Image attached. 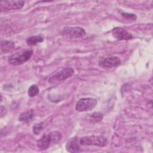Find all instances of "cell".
Returning <instances> with one entry per match:
<instances>
[{
	"label": "cell",
	"instance_id": "6da1fadb",
	"mask_svg": "<svg viewBox=\"0 0 153 153\" xmlns=\"http://www.w3.org/2000/svg\"><path fill=\"white\" fill-rule=\"evenodd\" d=\"M32 50H25L16 52L8 58V63L13 66H17L27 62L32 56Z\"/></svg>",
	"mask_w": 153,
	"mask_h": 153
},
{
	"label": "cell",
	"instance_id": "2e32d148",
	"mask_svg": "<svg viewBox=\"0 0 153 153\" xmlns=\"http://www.w3.org/2000/svg\"><path fill=\"white\" fill-rule=\"evenodd\" d=\"M39 93V89L37 85L32 84L31 85L27 90V94L29 97H33L36 96Z\"/></svg>",
	"mask_w": 153,
	"mask_h": 153
},
{
	"label": "cell",
	"instance_id": "277c9868",
	"mask_svg": "<svg viewBox=\"0 0 153 153\" xmlns=\"http://www.w3.org/2000/svg\"><path fill=\"white\" fill-rule=\"evenodd\" d=\"M97 101L93 97H85L79 99L75 105V109L78 112H85L93 109L97 105Z\"/></svg>",
	"mask_w": 153,
	"mask_h": 153
},
{
	"label": "cell",
	"instance_id": "ba28073f",
	"mask_svg": "<svg viewBox=\"0 0 153 153\" xmlns=\"http://www.w3.org/2000/svg\"><path fill=\"white\" fill-rule=\"evenodd\" d=\"M121 63L120 59L117 56H109L102 59L99 61V65L104 68H111L118 66Z\"/></svg>",
	"mask_w": 153,
	"mask_h": 153
},
{
	"label": "cell",
	"instance_id": "3957f363",
	"mask_svg": "<svg viewBox=\"0 0 153 153\" xmlns=\"http://www.w3.org/2000/svg\"><path fill=\"white\" fill-rule=\"evenodd\" d=\"M79 143L82 146H95L103 147L107 143V139L103 136L91 135L82 137L79 139Z\"/></svg>",
	"mask_w": 153,
	"mask_h": 153
},
{
	"label": "cell",
	"instance_id": "52a82bcc",
	"mask_svg": "<svg viewBox=\"0 0 153 153\" xmlns=\"http://www.w3.org/2000/svg\"><path fill=\"white\" fill-rule=\"evenodd\" d=\"M113 36L118 40H130L133 37V35L125 29L121 27H116L112 30Z\"/></svg>",
	"mask_w": 153,
	"mask_h": 153
},
{
	"label": "cell",
	"instance_id": "5b68a950",
	"mask_svg": "<svg viewBox=\"0 0 153 153\" xmlns=\"http://www.w3.org/2000/svg\"><path fill=\"white\" fill-rule=\"evenodd\" d=\"M62 33L64 36L69 38H78L84 36L86 35V32L83 27L79 26H66L63 27Z\"/></svg>",
	"mask_w": 153,
	"mask_h": 153
},
{
	"label": "cell",
	"instance_id": "e0dca14e",
	"mask_svg": "<svg viewBox=\"0 0 153 153\" xmlns=\"http://www.w3.org/2000/svg\"><path fill=\"white\" fill-rule=\"evenodd\" d=\"M44 127V123L41 122L39 123L35 124L32 127L33 133L35 134H39L42 130Z\"/></svg>",
	"mask_w": 153,
	"mask_h": 153
},
{
	"label": "cell",
	"instance_id": "9a60e30c",
	"mask_svg": "<svg viewBox=\"0 0 153 153\" xmlns=\"http://www.w3.org/2000/svg\"><path fill=\"white\" fill-rule=\"evenodd\" d=\"M49 134H50L52 144L57 143L58 142H60V140H61V139L62 137V134L58 131H51L49 133Z\"/></svg>",
	"mask_w": 153,
	"mask_h": 153
},
{
	"label": "cell",
	"instance_id": "d6986e66",
	"mask_svg": "<svg viewBox=\"0 0 153 153\" xmlns=\"http://www.w3.org/2000/svg\"><path fill=\"white\" fill-rule=\"evenodd\" d=\"M7 114V111L5 108L4 106H1V117L2 118L5 115Z\"/></svg>",
	"mask_w": 153,
	"mask_h": 153
},
{
	"label": "cell",
	"instance_id": "4fadbf2b",
	"mask_svg": "<svg viewBox=\"0 0 153 153\" xmlns=\"http://www.w3.org/2000/svg\"><path fill=\"white\" fill-rule=\"evenodd\" d=\"M103 118V115L100 112H95L90 114H87L85 117L87 121L91 123H96L101 121Z\"/></svg>",
	"mask_w": 153,
	"mask_h": 153
},
{
	"label": "cell",
	"instance_id": "7a4b0ae2",
	"mask_svg": "<svg viewBox=\"0 0 153 153\" xmlns=\"http://www.w3.org/2000/svg\"><path fill=\"white\" fill-rule=\"evenodd\" d=\"M74 72V69L72 67H65L50 76L48 81V83L51 85H57L72 76Z\"/></svg>",
	"mask_w": 153,
	"mask_h": 153
},
{
	"label": "cell",
	"instance_id": "8992f818",
	"mask_svg": "<svg viewBox=\"0 0 153 153\" xmlns=\"http://www.w3.org/2000/svg\"><path fill=\"white\" fill-rule=\"evenodd\" d=\"M25 4L24 1H2L0 2L1 11L21 9Z\"/></svg>",
	"mask_w": 153,
	"mask_h": 153
},
{
	"label": "cell",
	"instance_id": "9c48e42d",
	"mask_svg": "<svg viewBox=\"0 0 153 153\" xmlns=\"http://www.w3.org/2000/svg\"><path fill=\"white\" fill-rule=\"evenodd\" d=\"M79 139L75 136L71 138L66 144V149L69 152H78L80 151Z\"/></svg>",
	"mask_w": 153,
	"mask_h": 153
},
{
	"label": "cell",
	"instance_id": "8fae6325",
	"mask_svg": "<svg viewBox=\"0 0 153 153\" xmlns=\"http://www.w3.org/2000/svg\"><path fill=\"white\" fill-rule=\"evenodd\" d=\"M34 118L35 112L33 109H30L22 113L19 117V121L25 123H29L31 122Z\"/></svg>",
	"mask_w": 153,
	"mask_h": 153
},
{
	"label": "cell",
	"instance_id": "ac0fdd59",
	"mask_svg": "<svg viewBox=\"0 0 153 153\" xmlns=\"http://www.w3.org/2000/svg\"><path fill=\"white\" fill-rule=\"evenodd\" d=\"M121 15L122 17L129 21H136L137 19V16L134 14H131V13H124L122 12L121 13Z\"/></svg>",
	"mask_w": 153,
	"mask_h": 153
},
{
	"label": "cell",
	"instance_id": "5bb4252c",
	"mask_svg": "<svg viewBox=\"0 0 153 153\" xmlns=\"http://www.w3.org/2000/svg\"><path fill=\"white\" fill-rule=\"evenodd\" d=\"M44 40V36L42 35H36V36H32L27 38L26 40V44L28 45H35L38 43H41L43 42Z\"/></svg>",
	"mask_w": 153,
	"mask_h": 153
},
{
	"label": "cell",
	"instance_id": "30bf717a",
	"mask_svg": "<svg viewBox=\"0 0 153 153\" xmlns=\"http://www.w3.org/2000/svg\"><path fill=\"white\" fill-rule=\"evenodd\" d=\"M52 144L51 139L50 136L48 134H45L42 135L37 141L36 145L37 147L40 150H45L49 148V146Z\"/></svg>",
	"mask_w": 153,
	"mask_h": 153
},
{
	"label": "cell",
	"instance_id": "7c38bea8",
	"mask_svg": "<svg viewBox=\"0 0 153 153\" xmlns=\"http://www.w3.org/2000/svg\"><path fill=\"white\" fill-rule=\"evenodd\" d=\"M15 44L13 41L3 40L1 42V52L3 53H8L14 50Z\"/></svg>",
	"mask_w": 153,
	"mask_h": 153
}]
</instances>
